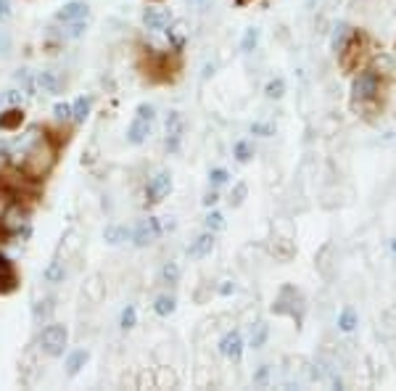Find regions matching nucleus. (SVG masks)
I'll return each mask as SVG.
<instances>
[{
	"label": "nucleus",
	"instance_id": "obj_1",
	"mask_svg": "<svg viewBox=\"0 0 396 391\" xmlns=\"http://www.w3.org/2000/svg\"><path fill=\"white\" fill-rule=\"evenodd\" d=\"M6 156L13 164V170L21 172L27 180L45 177L56 164V146L48 138V132L40 127H30L21 138L3 146Z\"/></svg>",
	"mask_w": 396,
	"mask_h": 391
},
{
	"label": "nucleus",
	"instance_id": "obj_2",
	"mask_svg": "<svg viewBox=\"0 0 396 391\" xmlns=\"http://www.w3.org/2000/svg\"><path fill=\"white\" fill-rule=\"evenodd\" d=\"M153 122H156V109H153L151 103H140L127 127V143L143 146V143L148 141L151 132H153Z\"/></svg>",
	"mask_w": 396,
	"mask_h": 391
},
{
	"label": "nucleus",
	"instance_id": "obj_3",
	"mask_svg": "<svg viewBox=\"0 0 396 391\" xmlns=\"http://www.w3.org/2000/svg\"><path fill=\"white\" fill-rule=\"evenodd\" d=\"M66 344H69V331L66 325H59V322H50L42 328L40 333V349L45 351L48 357H61L66 351Z\"/></svg>",
	"mask_w": 396,
	"mask_h": 391
},
{
	"label": "nucleus",
	"instance_id": "obj_4",
	"mask_svg": "<svg viewBox=\"0 0 396 391\" xmlns=\"http://www.w3.org/2000/svg\"><path fill=\"white\" fill-rule=\"evenodd\" d=\"M378 91H380V77L373 69L359 71L354 77V82H351V98L359 100V103L362 100H373L378 95Z\"/></svg>",
	"mask_w": 396,
	"mask_h": 391
},
{
	"label": "nucleus",
	"instance_id": "obj_5",
	"mask_svg": "<svg viewBox=\"0 0 396 391\" xmlns=\"http://www.w3.org/2000/svg\"><path fill=\"white\" fill-rule=\"evenodd\" d=\"M161 233H164L161 222H158L156 217H146V220H140L138 225L132 228V243H135L138 249H143V246H151L153 241H158V238H161Z\"/></svg>",
	"mask_w": 396,
	"mask_h": 391
},
{
	"label": "nucleus",
	"instance_id": "obj_6",
	"mask_svg": "<svg viewBox=\"0 0 396 391\" xmlns=\"http://www.w3.org/2000/svg\"><path fill=\"white\" fill-rule=\"evenodd\" d=\"M169 193H172V175L167 170L153 172L148 177V182H146V199L151 204H158V201L167 199Z\"/></svg>",
	"mask_w": 396,
	"mask_h": 391
},
{
	"label": "nucleus",
	"instance_id": "obj_7",
	"mask_svg": "<svg viewBox=\"0 0 396 391\" xmlns=\"http://www.w3.org/2000/svg\"><path fill=\"white\" fill-rule=\"evenodd\" d=\"M172 11L164 8V6H148V8L143 11V27L153 35L158 32H167V27L172 24Z\"/></svg>",
	"mask_w": 396,
	"mask_h": 391
},
{
	"label": "nucleus",
	"instance_id": "obj_8",
	"mask_svg": "<svg viewBox=\"0 0 396 391\" xmlns=\"http://www.w3.org/2000/svg\"><path fill=\"white\" fill-rule=\"evenodd\" d=\"M88 19H90V6L85 0H69V3H64L56 11V16H53L56 24H71V21H88Z\"/></svg>",
	"mask_w": 396,
	"mask_h": 391
},
{
	"label": "nucleus",
	"instance_id": "obj_9",
	"mask_svg": "<svg viewBox=\"0 0 396 391\" xmlns=\"http://www.w3.org/2000/svg\"><path fill=\"white\" fill-rule=\"evenodd\" d=\"M185 138V117L180 111H169L167 117V151L169 153H177Z\"/></svg>",
	"mask_w": 396,
	"mask_h": 391
},
{
	"label": "nucleus",
	"instance_id": "obj_10",
	"mask_svg": "<svg viewBox=\"0 0 396 391\" xmlns=\"http://www.w3.org/2000/svg\"><path fill=\"white\" fill-rule=\"evenodd\" d=\"M243 349H246V344H243L240 331H228L222 339H219V354L228 357V360L238 362L240 357H243Z\"/></svg>",
	"mask_w": 396,
	"mask_h": 391
},
{
	"label": "nucleus",
	"instance_id": "obj_11",
	"mask_svg": "<svg viewBox=\"0 0 396 391\" xmlns=\"http://www.w3.org/2000/svg\"><path fill=\"white\" fill-rule=\"evenodd\" d=\"M64 91V77L56 69H42L37 71V93L45 95H59Z\"/></svg>",
	"mask_w": 396,
	"mask_h": 391
},
{
	"label": "nucleus",
	"instance_id": "obj_12",
	"mask_svg": "<svg viewBox=\"0 0 396 391\" xmlns=\"http://www.w3.org/2000/svg\"><path fill=\"white\" fill-rule=\"evenodd\" d=\"M13 82H16V88L24 93V98H35V95H37V71L21 66V69L13 71Z\"/></svg>",
	"mask_w": 396,
	"mask_h": 391
},
{
	"label": "nucleus",
	"instance_id": "obj_13",
	"mask_svg": "<svg viewBox=\"0 0 396 391\" xmlns=\"http://www.w3.org/2000/svg\"><path fill=\"white\" fill-rule=\"evenodd\" d=\"M211 251H214V233L206 230V233H201V235H196V238L190 241L188 257L190 259H204V257H209Z\"/></svg>",
	"mask_w": 396,
	"mask_h": 391
},
{
	"label": "nucleus",
	"instance_id": "obj_14",
	"mask_svg": "<svg viewBox=\"0 0 396 391\" xmlns=\"http://www.w3.org/2000/svg\"><path fill=\"white\" fill-rule=\"evenodd\" d=\"M93 111V95H79L74 103H71V122L74 124H85V119Z\"/></svg>",
	"mask_w": 396,
	"mask_h": 391
},
{
	"label": "nucleus",
	"instance_id": "obj_15",
	"mask_svg": "<svg viewBox=\"0 0 396 391\" xmlns=\"http://www.w3.org/2000/svg\"><path fill=\"white\" fill-rule=\"evenodd\" d=\"M127 238H132V230L124 228V225H109L103 230V241L109 243V246H119V243H124Z\"/></svg>",
	"mask_w": 396,
	"mask_h": 391
},
{
	"label": "nucleus",
	"instance_id": "obj_16",
	"mask_svg": "<svg viewBox=\"0 0 396 391\" xmlns=\"http://www.w3.org/2000/svg\"><path fill=\"white\" fill-rule=\"evenodd\" d=\"M167 37H169V45L175 50H182L185 45V37H188V30H185V24L182 21H172L167 27Z\"/></svg>",
	"mask_w": 396,
	"mask_h": 391
},
{
	"label": "nucleus",
	"instance_id": "obj_17",
	"mask_svg": "<svg viewBox=\"0 0 396 391\" xmlns=\"http://www.w3.org/2000/svg\"><path fill=\"white\" fill-rule=\"evenodd\" d=\"M88 351L85 349H74V351H69V354H66V375H71V378H74V375H77L79 370H82V368H85V362H88Z\"/></svg>",
	"mask_w": 396,
	"mask_h": 391
},
{
	"label": "nucleus",
	"instance_id": "obj_18",
	"mask_svg": "<svg viewBox=\"0 0 396 391\" xmlns=\"http://www.w3.org/2000/svg\"><path fill=\"white\" fill-rule=\"evenodd\" d=\"M175 310H177V299L172 293H161L153 301V312H156L158 317H169V315H175Z\"/></svg>",
	"mask_w": 396,
	"mask_h": 391
},
{
	"label": "nucleus",
	"instance_id": "obj_19",
	"mask_svg": "<svg viewBox=\"0 0 396 391\" xmlns=\"http://www.w3.org/2000/svg\"><path fill=\"white\" fill-rule=\"evenodd\" d=\"M269 339V325L267 322H257L254 328H251V336H248V346L251 349H262Z\"/></svg>",
	"mask_w": 396,
	"mask_h": 391
},
{
	"label": "nucleus",
	"instance_id": "obj_20",
	"mask_svg": "<svg viewBox=\"0 0 396 391\" xmlns=\"http://www.w3.org/2000/svg\"><path fill=\"white\" fill-rule=\"evenodd\" d=\"M180 275H182V270H180L177 262H164L161 270H158V281L167 283V286H175V283H180Z\"/></svg>",
	"mask_w": 396,
	"mask_h": 391
},
{
	"label": "nucleus",
	"instance_id": "obj_21",
	"mask_svg": "<svg viewBox=\"0 0 396 391\" xmlns=\"http://www.w3.org/2000/svg\"><path fill=\"white\" fill-rule=\"evenodd\" d=\"M359 325V315H356L351 307H346V310H341V315H338V328L344 333H351Z\"/></svg>",
	"mask_w": 396,
	"mask_h": 391
},
{
	"label": "nucleus",
	"instance_id": "obj_22",
	"mask_svg": "<svg viewBox=\"0 0 396 391\" xmlns=\"http://www.w3.org/2000/svg\"><path fill=\"white\" fill-rule=\"evenodd\" d=\"M88 30V21H71V24H61V37L64 40H77Z\"/></svg>",
	"mask_w": 396,
	"mask_h": 391
},
{
	"label": "nucleus",
	"instance_id": "obj_23",
	"mask_svg": "<svg viewBox=\"0 0 396 391\" xmlns=\"http://www.w3.org/2000/svg\"><path fill=\"white\" fill-rule=\"evenodd\" d=\"M21 124V111L16 106H11L8 111H3L0 114V130H13V127H19Z\"/></svg>",
	"mask_w": 396,
	"mask_h": 391
},
{
	"label": "nucleus",
	"instance_id": "obj_24",
	"mask_svg": "<svg viewBox=\"0 0 396 391\" xmlns=\"http://www.w3.org/2000/svg\"><path fill=\"white\" fill-rule=\"evenodd\" d=\"M259 35H262V32H259L257 27H248V30L243 32V37H240V50H243V53H254L259 45Z\"/></svg>",
	"mask_w": 396,
	"mask_h": 391
},
{
	"label": "nucleus",
	"instance_id": "obj_25",
	"mask_svg": "<svg viewBox=\"0 0 396 391\" xmlns=\"http://www.w3.org/2000/svg\"><path fill=\"white\" fill-rule=\"evenodd\" d=\"M64 278H66V270H64V262L53 259L45 267V281L48 283H64Z\"/></svg>",
	"mask_w": 396,
	"mask_h": 391
},
{
	"label": "nucleus",
	"instance_id": "obj_26",
	"mask_svg": "<svg viewBox=\"0 0 396 391\" xmlns=\"http://www.w3.org/2000/svg\"><path fill=\"white\" fill-rule=\"evenodd\" d=\"M264 95H267L269 100H280L283 95H286V80H283V77H275V80H269L267 88H264Z\"/></svg>",
	"mask_w": 396,
	"mask_h": 391
},
{
	"label": "nucleus",
	"instance_id": "obj_27",
	"mask_svg": "<svg viewBox=\"0 0 396 391\" xmlns=\"http://www.w3.org/2000/svg\"><path fill=\"white\" fill-rule=\"evenodd\" d=\"M349 35H351V30H349L346 24H336V27H333V37H330V48L338 53V50L344 48V42H346Z\"/></svg>",
	"mask_w": 396,
	"mask_h": 391
},
{
	"label": "nucleus",
	"instance_id": "obj_28",
	"mask_svg": "<svg viewBox=\"0 0 396 391\" xmlns=\"http://www.w3.org/2000/svg\"><path fill=\"white\" fill-rule=\"evenodd\" d=\"M135 322H138V310H135L132 304H127V307L122 310V315H119V325H122L124 331H129V328H135Z\"/></svg>",
	"mask_w": 396,
	"mask_h": 391
},
{
	"label": "nucleus",
	"instance_id": "obj_29",
	"mask_svg": "<svg viewBox=\"0 0 396 391\" xmlns=\"http://www.w3.org/2000/svg\"><path fill=\"white\" fill-rule=\"evenodd\" d=\"M204 225H206V230H211V233L225 230V214H222V211H209Z\"/></svg>",
	"mask_w": 396,
	"mask_h": 391
},
{
	"label": "nucleus",
	"instance_id": "obj_30",
	"mask_svg": "<svg viewBox=\"0 0 396 391\" xmlns=\"http://www.w3.org/2000/svg\"><path fill=\"white\" fill-rule=\"evenodd\" d=\"M13 270H11V264L6 257H0V288H11L13 286Z\"/></svg>",
	"mask_w": 396,
	"mask_h": 391
},
{
	"label": "nucleus",
	"instance_id": "obj_31",
	"mask_svg": "<svg viewBox=\"0 0 396 391\" xmlns=\"http://www.w3.org/2000/svg\"><path fill=\"white\" fill-rule=\"evenodd\" d=\"M21 100H24V93L19 88H11V91L0 93V106H19Z\"/></svg>",
	"mask_w": 396,
	"mask_h": 391
},
{
	"label": "nucleus",
	"instance_id": "obj_32",
	"mask_svg": "<svg viewBox=\"0 0 396 391\" xmlns=\"http://www.w3.org/2000/svg\"><path fill=\"white\" fill-rule=\"evenodd\" d=\"M233 153H235V159L240 161V164H246V161L254 156V146H251L248 141H238L235 148H233Z\"/></svg>",
	"mask_w": 396,
	"mask_h": 391
},
{
	"label": "nucleus",
	"instance_id": "obj_33",
	"mask_svg": "<svg viewBox=\"0 0 396 391\" xmlns=\"http://www.w3.org/2000/svg\"><path fill=\"white\" fill-rule=\"evenodd\" d=\"M246 196H248V185L246 182H238L235 188H233V193H230V206H240L246 201Z\"/></svg>",
	"mask_w": 396,
	"mask_h": 391
},
{
	"label": "nucleus",
	"instance_id": "obj_34",
	"mask_svg": "<svg viewBox=\"0 0 396 391\" xmlns=\"http://www.w3.org/2000/svg\"><path fill=\"white\" fill-rule=\"evenodd\" d=\"M53 117H56L59 122H71V103L59 100V103L53 106Z\"/></svg>",
	"mask_w": 396,
	"mask_h": 391
},
{
	"label": "nucleus",
	"instance_id": "obj_35",
	"mask_svg": "<svg viewBox=\"0 0 396 391\" xmlns=\"http://www.w3.org/2000/svg\"><path fill=\"white\" fill-rule=\"evenodd\" d=\"M13 201H16V199H13V193H11L8 188L0 182V220L6 217V211H8V206L13 204Z\"/></svg>",
	"mask_w": 396,
	"mask_h": 391
},
{
	"label": "nucleus",
	"instance_id": "obj_36",
	"mask_svg": "<svg viewBox=\"0 0 396 391\" xmlns=\"http://www.w3.org/2000/svg\"><path fill=\"white\" fill-rule=\"evenodd\" d=\"M248 130L259 135V138H269V135H275V127L269 124V122H251V127Z\"/></svg>",
	"mask_w": 396,
	"mask_h": 391
},
{
	"label": "nucleus",
	"instance_id": "obj_37",
	"mask_svg": "<svg viewBox=\"0 0 396 391\" xmlns=\"http://www.w3.org/2000/svg\"><path fill=\"white\" fill-rule=\"evenodd\" d=\"M228 180H230V172H228V170H222V167H217V170L209 172V182H211L214 188H219V185H225Z\"/></svg>",
	"mask_w": 396,
	"mask_h": 391
},
{
	"label": "nucleus",
	"instance_id": "obj_38",
	"mask_svg": "<svg viewBox=\"0 0 396 391\" xmlns=\"http://www.w3.org/2000/svg\"><path fill=\"white\" fill-rule=\"evenodd\" d=\"M32 312H35V320H40V317L45 320L50 312H53V301H50V299L40 301V304H35V310H32Z\"/></svg>",
	"mask_w": 396,
	"mask_h": 391
},
{
	"label": "nucleus",
	"instance_id": "obj_39",
	"mask_svg": "<svg viewBox=\"0 0 396 391\" xmlns=\"http://www.w3.org/2000/svg\"><path fill=\"white\" fill-rule=\"evenodd\" d=\"M11 48H13L11 35L6 30H0V56H3V59H6V56H11Z\"/></svg>",
	"mask_w": 396,
	"mask_h": 391
},
{
	"label": "nucleus",
	"instance_id": "obj_40",
	"mask_svg": "<svg viewBox=\"0 0 396 391\" xmlns=\"http://www.w3.org/2000/svg\"><path fill=\"white\" fill-rule=\"evenodd\" d=\"M269 381V365H259L257 373H254V383L257 386H264Z\"/></svg>",
	"mask_w": 396,
	"mask_h": 391
},
{
	"label": "nucleus",
	"instance_id": "obj_41",
	"mask_svg": "<svg viewBox=\"0 0 396 391\" xmlns=\"http://www.w3.org/2000/svg\"><path fill=\"white\" fill-rule=\"evenodd\" d=\"M13 16V3L11 0H0V21H8Z\"/></svg>",
	"mask_w": 396,
	"mask_h": 391
},
{
	"label": "nucleus",
	"instance_id": "obj_42",
	"mask_svg": "<svg viewBox=\"0 0 396 391\" xmlns=\"http://www.w3.org/2000/svg\"><path fill=\"white\" fill-rule=\"evenodd\" d=\"M238 288H235V283L233 281H222V286H219V296H233Z\"/></svg>",
	"mask_w": 396,
	"mask_h": 391
},
{
	"label": "nucleus",
	"instance_id": "obj_43",
	"mask_svg": "<svg viewBox=\"0 0 396 391\" xmlns=\"http://www.w3.org/2000/svg\"><path fill=\"white\" fill-rule=\"evenodd\" d=\"M188 6L198 13H204V11H209V0H188Z\"/></svg>",
	"mask_w": 396,
	"mask_h": 391
},
{
	"label": "nucleus",
	"instance_id": "obj_44",
	"mask_svg": "<svg viewBox=\"0 0 396 391\" xmlns=\"http://www.w3.org/2000/svg\"><path fill=\"white\" fill-rule=\"evenodd\" d=\"M214 69H217V64H214V61H211V64H206V66H204V71H201V80H209V77L214 74Z\"/></svg>",
	"mask_w": 396,
	"mask_h": 391
},
{
	"label": "nucleus",
	"instance_id": "obj_45",
	"mask_svg": "<svg viewBox=\"0 0 396 391\" xmlns=\"http://www.w3.org/2000/svg\"><path fill=\"white\" fill-rule=\"evenodd\" d=\"M217 191H211V193H206V196H204V206H214V204H217Z\"/></svg>",
	"mask_w": 396,
	"mask_h": 391
},
{
	"label": "nucleus",
	"instance_id": "obj_46",
	"mask_svg": "<svg viewBox=\"0 0 396 391\" xmlns=\"http://www.w3.org/2000/svg\"><path fill=\"white\" fill-rule=\"evenodd\" d=\"M391 254H394V257H396V238H394V241H391Z\"/></svg>",
	"mask_w": 396,
	"mask_h": 391
}]
</instances>
